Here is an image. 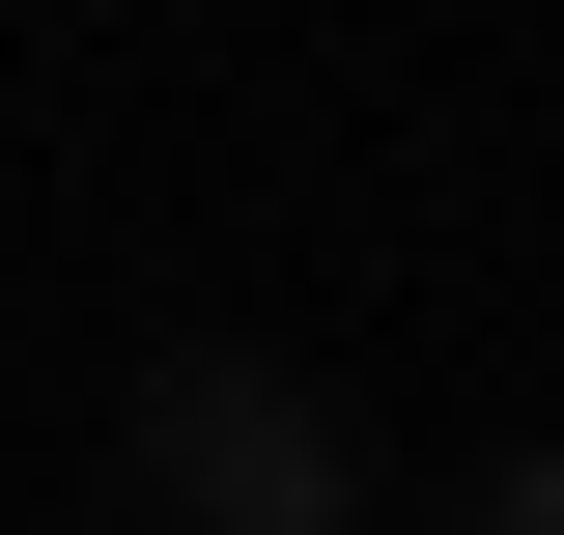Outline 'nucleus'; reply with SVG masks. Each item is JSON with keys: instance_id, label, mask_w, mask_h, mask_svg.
Masks as SVG:
<instances>
[{"instance_id": "f257e3e1", "label": "nucleus", "mask_w": 564, "mask_h": 535, "mask_svg": "<svg viewBox=\"0 0 564 535\" xmlns=\"http://www.w3.org/2000/svg\"><path fill=\"white\" fill-rule=\"evenodd\" d=\"M141 507H170V535H367V451H339L311 367L170 338V367H141Z\"/></svg>"}, {"instance_id": "f03ea898", "label": "nucleus", "mask_w": 564, "mask_h": 535, "mask_svg": "<svg viewBox=\"0 0 564 535\" xmlns=\"http://www.w3.org/2000/svg\"><path fill=\"white\" fill-rule=\"evenodd\" d=\"M480 535H564V451H508V479H480Z\"/></svg>"}]
</instances>
